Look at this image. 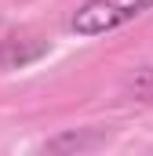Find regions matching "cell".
<instances>
[{"mask_svg":"<svg viewBox=\"0 0 153 156\" xmlns=\"http://www.w3.org/2000/svg\"><path fill=\"white\" fill-rule=\"evenodd\" d=\"M153 7V0H84L69 18V29L76 37H102L113 33L124 22L146 15Z\"/></svg>","mask_w":153,"mask_h":156,"instance_id":"obj_1","label":"cell"},{"mask_svg":"<svg viewBox=\"0 0 153 156\" xmlns=\"http://www.w3.org/2000/svg\"><path fill=\"white\" fill-rule=\"evenodd\" d=\"M128 94H131L135 102H150V105H153V66L139 69L135 76L128 80Z\"/></svg>","mask_w":153,"mask_h":156,"instance_id":"obj_2","label":"cell"},{"mask_svg":"<svg viewBox=\"0 0 153 156\" xmlns=\"http://www.w3.org/2000/svg\"><path fill=\"white\" fill-rule=\"evenodd\" d=\"M88 145H95V138H84V134H66V138H55L47 149L55 153V149H88Z\"/></svg>","mask_w":153,"mask_h":156,"instance_id":"obj_3","label":"cell"}]
</instances>
